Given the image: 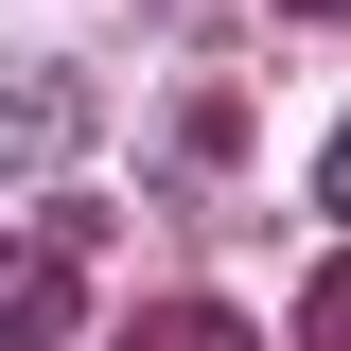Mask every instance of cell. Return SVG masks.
Instances as JSON below:
<instances>
[{
	"label": "cell",
	"mask_w": 351,
	"mask_h": 351,
	"mask_svg": "<svg viewBox=\"0 0 351 351\" xmlns=\"http://www.w3.org/2000/svg\"><path fill=\"white\" fill-rule=\"evenodd\" d=\"M0 158H18V176L88 158V71H53V53H18V71H0Z\"/></svg>",
	"instance_id": "1"
},
{
	"label": "cell",
	"mask_w": 351,
	"mask_h": 351,
	"mask_svg": "<svg viewBox=\"0 0 351 351\" xmlns=\"http://www.w3.org/2000/svg\"><path fill=\"white\" fill-rule=\"evenodd\" d=\"M53 334H71V246L36 228V246H0V351H53Z\"/></svg>",
	"instance_id": "2"
},
{
	"label": "cell",
	"mask_w": 351,
	"mask_h": 351,
	"mask_svg": "<svg viewBox=\"0 0 351 351\" xmlns=\"http://www.w3.org/2000/svg\"><path fill=\"white\" fill-rule=\"evenodd\" d=\"M228 158H246V106H228V88H193V106L158 123V176H193V193H211Z\"/></svg>",
	"instance_id": "3"
},
{
	"label": "cell",
	"mask_w": 351,
	"mask_h": 351,
	"mask_svg": "<svg viewBox=\"0 0 351 351\" xmlns=\"http://www.w3.org/2000/svg\"><path fill=\"white\" fill-rule=\"evenodd\" d=\"M123 351H263V334H246L228 299H141V316H123Z\"/></svg>",
	"instance_id": "4"
},
{
	"label": "cell",
	"mask_w": 351,
	"mask_h": 351,
	"mask_svg": "<svg viewBox=\"0 0 351 351\" xmlns=\"http://www.w3.org/2000/svg\"><path fill=\"white\" fill-rule=\"evenodd\" d=\"M299 351H351V263H316V299H299Z\"/></svg>",
	"instance_id": "5"
},
{
	"label": "cell",
	"mask_w": 351,
	"mask_h": 351,
	"mask_svg": "<svg viewBox=\"0 0 351 351\" xmlns=\"http://www.w3.org/2000/svg\"><path fill=\"white\" fill-rule=\"evenodd\" d=\"M316 211H334V228H351V123H334V158H316Z\"/></svg>",
	"instance_id": "6"
},
{
	"label": "cell",
	"mask_w": 351,
	"mask_h": 351,
	"mask_svg": "<svg viewBox=\"0 0 351 351\" xmlns=\"http://www.w3.org/2000/svg\"><path fill=\"white\" fill-rule=\"evenodd\" d=\"M158 18H176V36H211V18H228V0H158Z\"/></svg>",
	"instance_id": "7"
},
{
	"label": "cell",
	"mask_w": 351,
	"mask_h": 351,
	"mask_svg": "<svg viewBox=\"0 0 351 351\" xmlns=\"http://www.w3.org/2000/svg\"><path fill=\"white\" fill-rule=\"evenodd\" d=\"M281 18H334V36H351V0H281Z\"/></svg>",
	"instance_id": "8"
}]
</instances>
